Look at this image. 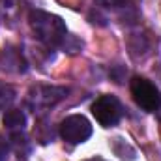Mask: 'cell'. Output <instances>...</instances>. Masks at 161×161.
Instances as JSON below:
<instances>
[{
    "label": "cell",
    "mask_w": 161,
    "mask_h": 161,
    "mask_svg": "<svg viewBox=\"0 0 161 161\" xmlns=\"http://www.w3.org/2000/svg\"><path fill=\"white\" fill-rule=\"evenodd\" d=\"M101 6L105 8H113V9H118V8H125L127 0H97Z\"/></svg>",
    "instance_id": "obj_10"
},
{
    "label": "cell",
    "mask_w": 161,
    "mask_h": 161,
    "mask_svg": "<svg viewBox=\"0 0 161 161\" xmlns=\"http://www.w3.org/2000/svg\"><path fill=\"white\" fill-rule=\"evenodd\" d=\"M13 96H15V92H13L11 86L0 84V111H2L4 107H8V105L13 101Z\"/></svg>",
    "instance_id": "obj_9"
},
{
    "label": "cell",
    "mask_w": 161,
    "mask_h": 161,
    "mask_svg": "<svg viewBox=\"0 0 161 161\" xmlns=\"http://www.w3.org/2000/svg\"><path fill=\"white\" fill-rule=\"evenodd\" d=\"M88 161H103L101 158H92V159H88Z\"/></svg>",
    "instance_id": "obj_13"
},
{
    "label": "cell",
    "mask_w": 161,
    "mask_h": 161,
    "mask_svg": "<svg viewBox=\"0 0 161 161\" xmlns=\"http://www.w3.org/2000/svg\"><path fill=\"white\" fill-rule=\"evenodd\" d=\"M11 146L19 154V158H28V154L32 152V144H30V141L26 139V135L23 131L11 133Z\"/></svg>",
    "instance_id": "obj_8"
},
{
    "label": "cell",
    "mask_w": 161,
    "mask_h": 161,
    "mask_svg": "<svg viewBox=\"0 0 161 161\" xmlns=\"http://www.w3.org/2000/svg\"><path fill=\"white\" fill-rule=\"evenodd\" d=\"M2 122H4V125H6L8 131H11V133H19V131H25L26 116H25V113L19 111V109H9V111H6V114H4Z\"/></svg>",
    "instance_id": "obj_7"
},
{
    "label": "cell",
    "mask_w": 161,
    "mask_h": 161,
    "mask_svg": "<svg viewBox=\"0 0 161 161\" xmlns=\"http://www.w3.org/2000/svg\"><path fill=\"white\" fill-rule=\"evenodd\" d=\"M0 62H2V68L8 69V71H17V73H21V71L26 69V62L23 60L21 51L11 49V47L2 49V53H0Z\"/></svg>",
    "instance_id": "obj_6"
},
{
    "label": "cell",
    "mask_w": 161,
    "mask_h": 161,
    "mask_svg": "<svg viewBox=\"0 0 161 161\" xmlns=\"http://www.w3.org/2000/svg\"><path fill=\"white\" fill-rule=\"evenodd\" d=\"M68 94V88L64 86H45L38 84L28 92V107L34 111V114H43L51 107H54L58 101H62Z\"/></svg>",
    "instance_id": "obj_2"
},
{
    "label": "cell",
    "mask_w": 161,
    "mask_h": 161,
    "mask_svg": "<svg viewBox=\"0 0 161 161\" xmlns=\"http://www.w3.org/2000/svg\"><path fill=\"white\" fill-rule=\"evenodd\" d=\"M60 135L69 144H80L92 137V125L82 114H71L60 124Z\"/></svg>",
    "instance_id": "obj_5"
},
{
    "label": "cell",
    "mask_w": 161,
    "mask_h": 161,
    "mask_svg": "<svg viewBox=\"0 0 161 161\" xmlns=\"http://www.w3.org/2000/svg\"><path fill=\"white\" fill-rule=\"evenodd\" d=\"M28 19H30V26L36 38L43 45L58 47V45H64V41L68 40V28L58 15L36 9V11H30Z\"/></svg>",
    "instance_id": "obj_1"
},
{
    "label": "cell",
    "mask_w": 161,
    "mask_h": 161,
    "mask_svg": "<svg viewBox=\"0 0 161 161\" xmlns=\"http://www.w3.org/2000/svg\"><path fill=\"white\" fill-rule=\"evenodd\" d=\"M156 113H158V118H159V120H161V105H159V109H158Z\"/></svg>",
    "instance_id": "obj_12"
},
{
    "label": "cell",
    "mask_w": 161,
    "mask_h": 161,
    "mask_svg": "<svg viewBox=\"0 0 161 161\" xmlns=\"http://www.w3.org/2000/svg\"><path fill=\"white\" fill-rule=\"evenodd\" d=\"M92 114L103 127H113L122 118V105L114 96H99L92 105Z\"/></svg>",
    "instance_id": "obj_4"
},
{
    "label": "cell",
    "mask_w": 161,
    "mask_h": 161,
    "mask_svg": "<svg viewBox=\"0 0 161 161\" xmlns=\"http://www.w3.org/2000/svg\"><path fill=\"white\" fill-rule=\"evenodd\" d=\"M131 96H133L135 103L148 113H156L161 105V92L152 80L144 79V77H133Z\"/></svg>",
    "instance_id": "obj_3"
},
{
    "label": "cell",
    "mask_w": 161,
    "mask_h": 161,
    "mask_svg": "<svg viewBox=\"0 0 161 161\" xmlns=\"http://www.w3.org/2000/svg\"><path fill=\"white\" fill-rule=\"evenodd\" d=\"M8 156H9V144L0 133V161H8Z\"/></svg>",
    "instance_id": "obj_11"
}]
</instances>
